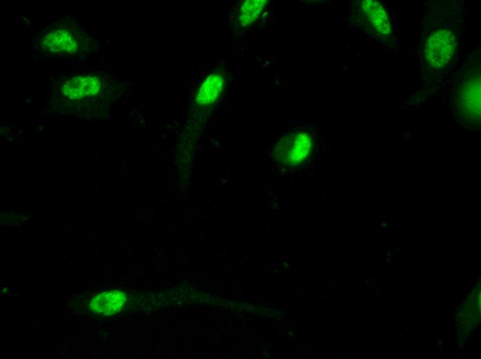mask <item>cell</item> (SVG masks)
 Returning <instances> with one entry per match:
<instances>
[{"instance_id": "6da1fadb", "label": "cell", "mask_w": 481, "mask_h": 359, "mask_svg": "<svg viewBox=\"0 0 481 359\" xmlns=\"http://www.w3.org/2000/svg\"><path fill=\"white\" fill-rule=\"evenodd\" d=\"M313 139L310 132L296 129L282 136L276 142L274 153L284 166L294 167L305 162L312 152Z\"/></svg>"}, {"instance_id": "7a4b0ae2", "label": "cell", "mask_w": 481, "mask_h": 359, "mask_svg": "<svg viewBox=\"0 0 481 359\" xmlns=\"http://www.w3.org/2000/svg\"><path fill=\"white\" fill-rule=\"evenodd\" d=\"M455 42L453 32L447 29L434 32L425 45V57L434 68L444 67L455 52Z\"/></svg>"}, {"instance_id": "3957f363", "label": "cell", "mask_w": 481, "mask_h": 359, "mask_svg": "<svg viewBox=\"0 0 481 359\" xmlns=\"http://www.w3.org/2000/svg\"><path fill=\"white\" fill-rule=\"evenodd\" d=\"M127 300V295L122 291H105L93 297L89 302V308L95 313L111 316L120 312Z\"/></svg>"}, {"instance_id": "277c9868", "label": "cell", "mask_w": 481, "mask_h": 359, "mask_svg": "<svg viewBox=\"0 0 481 359\" xmlns=\"http://www.w3.org/2000/svg\"><path fill=\"white\" fill-rule=\"evenodd\" d=\"M459 103L463 108H471L472 114L480 117V72L476 69L466 76L460 86Z\"/></svg>"}, {"instance_id": "5b68a950", "label": "cell", "mask_w": 481, "mask_h": 359, "mask_svg": "<svg viewBox=\"0 0 481 359\" xmlns=\"http://www.w3.org/2000/svg\"><path fill=\"white\" fill-rule=\"evenodd\" d=\"M361 9L371 26L381 35H391V26L384 6L377 1L365 0L361 2Z\"/></svg>"}, {"instance_id": "8992f818", "label": "cell", "mask_w": 481, "mask_h": 359, "mask_svg": "<svg viewBox=\"0 0 481 359\" xmlns=\"http://www.w3.org/2000/svg\"><path fill=\"white\" fill-rule=\"evenodd\" d=\"M100 86V81L95 77L79 76L66 81L62 92L70 99H80L97 93Z\"/></svg>"}, {"instance_id": "52a82bcc", "label": "cell", "mask_w": 481, "mask_h": 359, "mask_svg": "<svg viewBox=\"0 0 481 359\" xmlns=\"http://www.w3.org/2000/svg\"><path fill=\"white\" fill-rule=\"evenodd\" d=\"M223 85L224 78L221 74H211L200 87L196 96V101L200 106L212 104L218 97Z\"/></svg>"}, {"instance_id": "ba28073f", "label": "cell", "mask_w": 481, "mask_h": 359, "mask_svg": "<svg viewBox=\"0 0 481 359\" xmlns=\"http://www.w3.org/2000/svg\"><path fill=\"white\" fill-rule=\"evenodd\" d=\"M43 46L53 52L71 53L76 50V42L66 30L58 29L49 33L44 39Z\"/></svg>"}, {"instance_id": "9c48e42d", "label": "cell", "mask_w": 481, "mask_h": 359, "mask_svg": "<svg viewBox=\"0 0 481 359\" xmlns=\"http://www.w3.org/2000/svg\"><path fill=\"white\" fill-rule=\"evenodd\" d=\"M267 4L265 0H250L244 1L238 10V19L243 26L254 23L261 14Z\"/></svg>"}]
</instances>
